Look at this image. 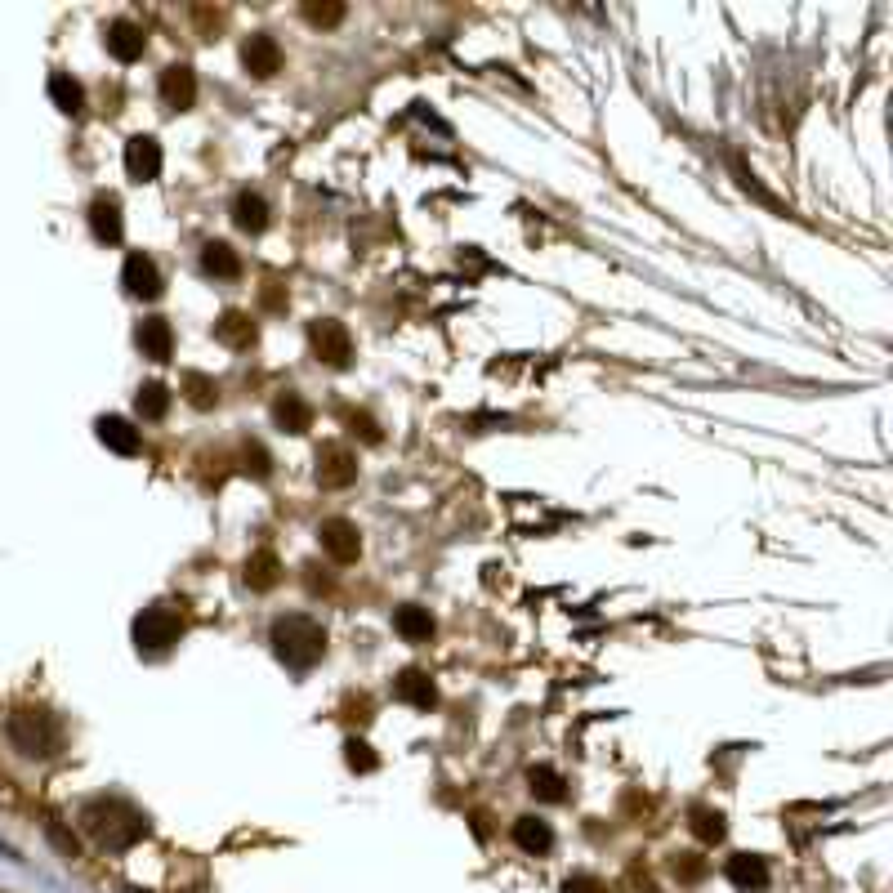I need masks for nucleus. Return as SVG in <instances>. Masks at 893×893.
<instances>
[{
	"mask_svg": "<svg viewBox=\"0 0 893 893\" xmlns=\"http://www.w3.org/2000/svg\"><path fill=\"white\" fill-rule=\"evenodd\" d=\"M76 822H81V831L90 835L94 844H103L108 853H126L148 835V818H143L130 800H121V795H94V800H85L81 813H76Z\"/></svg>",
	"mask_w": 893,
	"mask_h": 893,
	"instance_id": "obj_1",
	"label": "nucleus"
},
{
	"mask_svg": "<svg viewBox=\"0 0 893 893\" xmlns=\"http://www.w3.org/2000/svg\"><path fill=\"white\" fill-rule=\"evenodd\" d=\"M268 643H273L277 661H286L291 670H309V666H318V661L326 657V630L313 617H304V612L277 617Z\"/></svg>",
	"mask_w": 893,
	"mask_h": 893,
	"instance_id": "obj_2",
	"label": "nucleus"
},
{
	"mask_svg": "<svg viewBox=\"0 0 893 893\" xmlns=\"http://www.w3.org/2000/svg\"><path fill=\"white\" fill-rule=\"evenodd\" d=\"M9 742H14L18 755H27V760H41V755H54V746H59V724H54L50 710L41 706H23L9 715L5 724Z\"/></svg>",
	"mask_w": 893,
	"mask_h": 893,
	"instance_id": "obj_3",
	"label": "nucleus"
},
{
	"mask_svg": "<svg viewBox=\"0 0 893 893\" xmlns=\"http://www.w3.org/2000/svg\"><path fill=\"white\" fill-rule=\"evenodd\" d=\"M179 635H184V621L170 608H143L139 617H134V648H139L143 657L170 652L179 643Z\"/></svg>",
	"mask_w": 893,
	"mask_h": 893,
	"instance_id": "obj_4",
	"label": "nucleus"
},
{
	"mask_svg": "<svg viewBox=\"0 0 893 893\" xmlns=\"http://www.w3.org/2000/svg\"><path fill=\"white\" fill-rule=\"evenodd\" d=\"M309 349H313L318 362L344 371L353 362V335H349V326L335 322V318H313L309 322Z\"/></svg>",
	"mask_w": 893,
	"mask_h": 893,
	"instance_id": "obj_5",
	"label": "nucleus"
},
{
	"mask_svg": "<svg viewBox=\"0 0 893 893\" xmlns=\"http://www.w3.org/2000/svg\"><path fill=\"white\" fill-rule=\"evenodd\" d=\"M121 286H126L130 300H157V295L166 291L157 259L143 255V251H130L126 255V264H121Z\"/></svg>",
	"mask_w": 893,
	"mask_h": 893,
	"instance_id": "obj_6",
	"label": "nucleus"
},
{
	"mask_svg": "<svg viewBox=\"0 0 893 893\" xmlns=\"http://www.w3.org/2000/svg\"><path fill=\"white\" fill-rule=\"evenodd\" d=\"M318 541L335 563H353L362 554V532L349 523V518H326V523L318 527Z\"/></svg>",
	"mask_w": 893,
	"mask_h": 893,
	"instance_id": "obj_7",
	"label": "nucleus"
},
{
	"mask_svg": "<svg viewBox=\"0 0 893 893\" xmlns=\"http://www.w3.org/2000/svg\"><path fill=\"white\" fill-rule=\"evenodd\" d=\"M358 478V456L340 443H326L318 451V483L322 487H349Z\"/></svg>",
	"mask_w": 893,
	"mask_h": 893,
	"instance_id": "obj_8",
	"label": "nucleus"
},
{
	"mask_svg": "<svg viewBox=\"0 0 893 893\" xmlns=\"http://www.w3.org/2000/svg\"><path fill=\"white\" fill-rule=\"evenodd\" d=\"M126 170L134 184H152L161 175V143L152 134H134L126 143Z\"/></svg>",
	"mask_w": 893,
	"mask_h": 893,
	"instance_id": "obj_9",
	"label": "nucleus"
},
{
	"mask_svg": "<svg viewBox=\"0 0 893 893\" xmlns=\"http://www.w3.org/2000/svg\"><path fill=\"white\" fill-rule=\"evenodd\" d=\"M90 228H94V237H99L103 246H117L121 237H126V219H121V201L112 197V192H99V197L90 201Z\"/></svg>",
	"mask_w": 893,
	"mask_h": 893,
	"instance_id": "obj_10",
	"label": "nucleus"
},
{
	"mask_svg": "<svg viewBox=\"0 0 893 893\" xmlns=\"http://www.w3.org/2000/svg\"><path fill=\"white\" fill-rule=\"evenodd\" d=\"M242 63H246V72H251V76L268 81V76L282 72V45H277L268 32H255L251 41L242 45Z\"/></svg>",
	"mask_w": 893,
	"mask_h": 893,
	"instance_id": "obj_11",
	"label": "nucleus"
},
{
	"mask_svg": "<svg viewBox=\"0 0 893 893\" xmlns=\"http://www.w3.org/2000/svg\"><path fill=\"white\" fill-rule=\"evenodd\" d=\"M161 103L175 112H188L197 103V76H192L188 63H175L161 72Z\"/></svg>",
	"mask_w": 893,
	"mask_h": 893,
	"instance_id": "obj_12",
	"label": "nucleus"
},
{
	"mask_svg": "<svg viewBox=\"0 0 893 893\" xmlns=\"http://www.w3.org/2000/svg\"><path fill=\"white\" fill-rule=\"evenodd\" d=\"M273 425L282 429V434H309V429H313V407L295 389H282V393H277V402H273Z\"/></svg>",
	"mask_w": 893,
	"mask_h": 893,
	"instance_id": "obj_13",
	"label": "nucleus"
},
{
	"mask_svg": "<svg viewBox=\"0 0 893 893\" xmlns=\"http://www.w3.org/2000/svg\"><path fill=\"white\" fill-rule=\"evenodd\" d=\"M134 344H139V353L148 362H170V353H175V331H170L166 318H143L139 331H134Z\"/></svg>",
	"mask_w": 893,
	"mask_h": 893,
	"instance_id": "obj_14",
	"label": "nucleus"
},
{
	"mask_svg": "<svg viewBox=\"0 0 893 893\" xmlns=\"http://www.w3.org/2000/svg\"><path fill=\"white\" fill-rule=\"evenodd\" d=\"M103 41H108V54L117 63H134V59H143V45H148V36H143L139 23H130V18H117V23H108Z\"/></svg>",
	"mask_w": 893,
	"mask_h": 893,
	"instance_id": "obj_15",
	"label": "nucleus"
},
{
	"mask_svg": "<svg viewBox=\"0 0 893 893\" xmlns=\"http://www.w3.org/2000/svg\"><path fill=\"white\" fill-rule=\"evenodd\" d=\"M724 876H728V885H733V889L755 893V889L768 885V862L760 858V853H733L728 867H724Z\"/></svg>",
	"mask_w": 893,
	"mask_h": 893,
	"instance_id": "obj_16",
	"label": "nucleus"
},
{
	"mask_svg": "<svg viewBox=\"0 0 893 893\" xmlns=\"http://www.w3.org/2000/svg\"><path fill=\"white\" fill-rule=\"evenodd\" d=\"M393 697L407 702V706H416V710H434L438 706V688H434V679H429L425 670H402V675L393 679Z\"/></svg>",
	"mask_w": 893,
	"mask_h": 893,
	"instance_id": "obj_17",
	"label": "nucleus"
},
{
	"mask_svg": "<svg viewBox=\"0 0 893 893\" xmlns=\"http://www.w3.org/2000/svg\"><path fill=\"white\" fill-rule=\"evenodd\" d=\"M268 215H273V210H268V197H264V192L242 188V192L233 197V224L242 228V233H264V228H268Z\"/></svg>",
	"mask_w": 893,
	"mask_h": 893,
	"instance_id": "obj_18",
	"label": "nucleus"
},
{
	"mask_svg": "<svg viewBox=\"0 0 893 893\" xmlns=\"http://www.w3.org/2000/svg\"><path fill=\"white\" fill-rule=\"evenodd\" d=\"M94 434H99V443L108 451H117V456H134V451H139V429H134L126 416H99Z\"/></svg>",
	"mask_w": 893,
	"mask_h": 893,
	"instance_id": "obj_19",
	"label": "nucleus"
},
{
	"mask_svg": "<svg viewBox=\"0 0 893 893\" xmlns=\"http://www.w3.org/2000/svg\"><path fill=\"white\" fill-rule=\"evenodd\" d=\"M201 268H206V277L233 282V277H242V255H237L228 242H206L201 246Z\"/></svg>",
	"mask_w": 893,
	"mask_h": 893,
	"instance_id": "obj_20",
	"label": "nucleus"
},
{
	"mask_svg": "<svg viewBox=\"0 0 893 893\" xmlns=\"http://www.w3.org/2000/svg\"><path fill=\"white\" fill-rule=\"evenodd\" d=\"M215 340H219V344H228V349H246V344H255V322H251V313H242V309L219 313V322H215Z\"/></svg>",
	"mask_w": 893,
	"mask_h": 893,
	"instance_id": "obj_21",
	"label": "nucleus"
},
{
	"mask_svg": "<svg viewBox=\"0 0 893 893\" xmlns=\"http://www.w3.org/2000/svg\"><path fill=\"white\" fill-rule=\"evenodd\" d=\"M393 630L407 643H429L434 639V617H429V608H420V603H407V608L393 612Z\"/></svg>",
	"mask_w": 893,
	"mask_h": 893,
	"instance_id": "obj_22",
	"label": "nucleus"
},
{
	"mask_svg": "<svg viewBox=\"0 0 893 893\" xmlns=\"http://www.w3.org/2000/svg\"><path fill=\"white\" fill-rule=\"evenodd\" d=\"M514 844L523 853H550L554 849V831H550V822L545 818H532V813H527V818H518L514 822Z\"/></svg>",
	"mask_w": 893,
	"mask_h": 893,
	"instance_id": "obj_23",
	"label": "nucleus"
},
{
	"mask_svg": "<svg viewBox=\"0 0 893 893\" xmlns=\"http://www.w3.org/2000/svg\"><path fill=\"white\" fill-rule=\"evenodd\" d=\"M527 791H532L536 800H545V804H559L563 795H568V782H563L559 768H550V764H532V768H527Z\"/></svg>",
	"mask_w": 893,
	"mask_h": 893,
	"instance_id": "obj_24",
	"label": "nucleus"
},
{
	"mask_svg": "<svg viewBox=\"0 0 893 893\" xmlns=\"http://www.w3.org/2000/svg\"><path fill=\"white\" fill-rule=\"evenodd\" d=\"M50 99H54V108L59 112H67V117H76V112L85 108V90H81V81H76L72 72H50Z\"/></svg>",
	"mask_w": 893,
	"mask_h": 893,
	"instance_id": "obj_25",
	"label": "nucleus"
},
{
	"mask_svg": "<svg viewBox=\"0 0 893 893\" xmlns=\"http://www.w3.org/2000/svg\"><path fill=\"white\" fill-rule=\"evenodd\" d=\"M277 581H282V563H277V554L255 550L251 559H246V585H251V590H273Z\"/></svg>",
	"mask_w": 893,
	"mask_h": 893,
	"instance_id": "obj_26",
	"label": "nucleus"
},
{
	"mask_svg": "<svg viewBox=\"0 0 893 893\" xmlns=\"http://www.w3.org/2000/svg\"><path fill=\"white\" fill-rule=\"evenodd\" d=\"M134 411H139L143 420H161L170 411V389L161 380L139 384V393H134Z\"/></svg>",
	"mask_w": 893,
	"mask_h": 893,
	"instance_id": "obj_27",
	"label": "nucleus"
},
{
	"mask_svg": "<svg viewBox=\"0 0 893 893\" xmlns=\"http://www.w3.org/2000/svg\"><path fill=\"white\" fill-rule=\"evenodd\" d=\"M688 818H693V835L702 844H719L728 835V827H724V813L719 809H706V804H693L688 809Z\"/></svg>",
	"mask_w": 893,
	"mask_h": 893,
	"instance_id": "obj_28",
	"label": "nucleus"
},
{
	"mask_svg": "<svg viewBox=\"0 0 893 893\" xmlns=\"http://www.w3.org/2000/svg\"><path fill=\"white\" fill-rule=\"evenodd\" d=\"M184 398L197 411H210L219 402V384L210 380V376H201V371H188V376H184Z\"/></svg>",
	"mask_w": 893,
	"mask_h": 893,
	"instance_id": "obj_29",
	"label": "nucleus"
},
{
	"mask_svg": "<svg viewBox=\"0 0 893 893\" xmlns=\"http://www.w3.org/2000/svg\"><path fill=\"white\" fill-rule=\"evenodd\" d=\"M344 764H349L353 773H376V768H380V755L371 751V746L362 742V737H349V742H344Z\"/></svg>",
	"mask_w": 893,
	"mask_h": 893,
	"instance_id": "obj_30",
	"label": "nucleus"
},
{
	"mask_svg": "<svg viewBox=\"0 0 893 893\" xmlns=\"http://www.w3.org/2000/svg\"><path fill=\"white\" fill-rule=\"evenodd\" d=\"M304 18L313 27H335L344 18V5H304Z\"/></svg>",
	"mask_w": 893,
	"mask_h": 893,
	"instance_id": "obj_31",
	"label": "nucleus"
},
{
	"mask_svg": "<svg viewBox=\"0 0 893 893\" xmlns=\"http://www.w3.org/2000/svg\"><path fill=\"white\" fill-rule=\"evenodd\" d=\"M675 876L693 885V880H702V876H706V862L697 858V853H679V858H675Z\"/></svg>",
	"mask_w": 893,
	"mask_h": 893,
	"instance_id": "obj_32",
	"label": "nucleus"
},
{
	"mask_svg": "<svg viewBox=\"0 0 893 893\" xmlns=\"http://www.w3.org/2000/svg\"><path fill=\"white\" fill-rule=\"evenodd\" d=\"M246 469H251L255 478H268L273 474V460H268V451L259 443H246Z\"/></svg>",
	"mask_w": 893,
	"mask_h": 893,
	"instance_id": "obj_33",
	"label": "nucleus"
},
{
	"mask_svg": "<svg viewBox=\"0 0 893 893\" xmlns=\"http://www.w3.org/2000/svg\"><path fill=\"white\" fill-rule=\"evenodd\" d=\"M563 893H608L599 876H568L563 880Z\"/></svg>",
	"mask_w": 893,
	"mask_h": 893,
	"instance_id": "obj_34",
	"label": "nucleus"
},
{
	"mask_svg": "<svg viewBox=\"0 0 893 893\" xmlns=\"http://www.w3.org/2000/svg\"><path fill=\"white\" fill-rule=\"evenodd\" d=\"M349 425H353V434H362V443H380V425L371 416H349Z\"/></svg>",
	"mask_w": 893,
	"mask_h": 893,
	"instance_id": "obj_35",
	"label": "nucleus"
},
{
	"mask_svg": "<svg viewBox=\"0 0 893 893\" xmlns=\"http://www.w3.org/2000/svg\"><path fill=\"white\" fill-rule=\"evenodd\" d=\"M50 840L59 844V849L67 853V858H76V835H67V831L59 827V822H50Z\"/></svg>",
	"mask_w": 893,
	"mask_h": 893,
	"instance_id": "obj_36",
	"label": "nucleus"
}]
</instances>
